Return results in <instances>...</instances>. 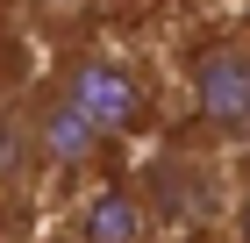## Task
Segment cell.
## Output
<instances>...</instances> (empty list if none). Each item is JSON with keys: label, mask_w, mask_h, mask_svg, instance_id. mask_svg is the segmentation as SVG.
<instances>
[{"label": "cell", "mask_w": 250, "mask_h": 243, "mask_svg": "<svg viewBox=\"0 0 250 243\" xmlns=\"http://www.w3.org/2000/svg\"><path fill=\"white\" fill-rule=\"evenodd\" d=\"M193 79V114L214 143H250V22L222 29L214 43H200L186 65Z\"/></svg>", "instance_id": "cell-1"}, {"label": "cell", "mask_w": 250, "mask_h": 243, "mask_svg": "<svg viewBox=\"0 0 250 243\" xmlns=\"http://www.w3.org/2000/svg\"><path fill=\"white\" fill-rule=\"evenodd\" d=\"M21 129H29L36 165H58V172H79L86 157H100V143H107V129L79 108V93L64 86V79L36 100V108H29V122H21Z\"/></svg>", "instance_id": "cell-2"}, {"label": "cell", "mask_w": 250, "mask_h": 243, "mask_svg": "<svg viewBox=\"0 0 250 243\" xmlns=\"http://www.w3.org/2000/svg\"><path fill=\"white\" fill-rule=\"evenodd\" d=\"M64 86L79 93V108L93 114L100 129H136L143 122V108H150V86H143V72H136L129 57H79L72 72H64Z\"/></svg>", "instance_id": "cell-3"}, {"label": "cell", "mask_w": 250, "mask_h": 243, "mask_svg": "<svg viewBox=\"0 0 250 243\" xmlns=\"http://www.w3.org/2000/svg\"><path fill=\"white\" fill-rule=\"evenodd\" d=\"M136 193L150 207V222H200V215L222 207V172L208 157H165Z\"/></svg>", "instance_id": "cell-4"}, {"label": "cell", "mask_w": 250, "mask_h": 243, "mask_svg": "<svg viewBox=\"0 0 250 243\" xmlns=\"http://www.w3.org/2000/svg\"><path fill=\"white\" fill-rule=\"evenodd\" d=\"M79 236L86 243H136L150 236V207H143V193L136 186H107L86 200V222H79Z\"/></svg>", "instance_id": "cell-5"}, {"label": "cell", "mask_w": 250, "mask_h": 243, "mask_svg": "<svg viewBox=\"0 0 250 243\" xmlns=\"http://www.w3.org/2000/svg\"><path fill=\"white\" fill-rule=\"evenodd\" d=\"M229 229H236V243H250V179L236 186V200H229Z\"/></svg>", "instance_id": "cell-6"}, {"label": "cell", "mask_w": 250, "mask_h": 243, "mask_svg": "<svg viewBox=\"0 0 250 243\" xmlns=\"http://www.w3.org/2000/svg\"><path fill=\"white\" fill-rule=\"evenodd\" d=\"M72 7H79V0H29V15H36V22H58V15H72Z\"/></svg>", "instance_id": "cell-7"}, {"label": "cell", "mask_w": 250, "mask_h": 243, "mask_svg": "<svg viewBox=\"0 0 250 243\" xmlns=\"http://www.w3.org/2000/svg\"><path fill=\"white\" fill-rule=\"evenodd\" d=\"M243 22H250V0H243Z\"/></svg>", "instance_id": "cell-8"}]
</instances>
